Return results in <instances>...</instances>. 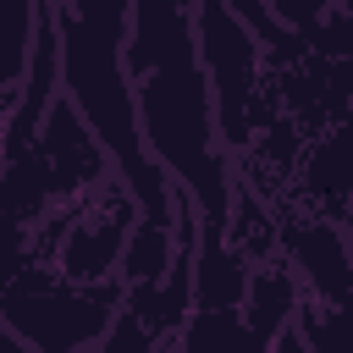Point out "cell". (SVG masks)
I'll return each mask as SVG.
<instances>
[{
  "instance_id": "cell-5",
  "label": "cell",
  "mask_w": 353,
  "mask_h": 353,
  "mask_svg": "<svg viewBox=\"0 0 353 353\" xmlns=\"http://www.w3.org/2000/svg\"><path fill=\"white\" fill-rule=\"evenodd\" d=\"M303 309V292H298V270L287 265H254L248 270V292H243V320L254 331V342H276V331L287 320H298Z\"/></svg>"
},
{
  "instance_id": "cell-8",
  "label": "cell",
  "mask_w": 353,
  "mask_h": 353,
  "mask_svg": "<svg viewBox=\"0 0 353 353\" xmlns=\"http://www.w3.org/2000/svg\"><path fill=\"white\" fill-rule=\"evenodd\" d=\"M347 243H353V237H347Z\"/></svg>"
},
{
  "instance_id": "cell-4",
  "label": "cell",
  "mask_w": 353,
  "mask_h": 353,
  "mask_svg": "<svg viewBox=\"0 0 353 353\" xmlns=\"http://www.w3.org/2000/svg\"><path fill=\"white\" fill-rule=\"evenodd\" d=\"M193 33H199V61H204L210 94H215V127H221L226 149H243L254 83H259V44L226 0H193Z\"/></svg>"
},
{
  "instance_id": "cell-3",
  "label": "cell",
  "mask_w": 353,
  "mask_h": 353,
  "mask_svg": "<svg viewBox=\"0 0 353 353\" xmlns=\"http://www.w3.org/2000/svg\"><path fill=\"white\" fill-rule=\"evenodd\" d=\"M121 292L127 281H72L61 270L44 276L39 265H22L0 287V325L22 347H83L105 336Z\"/></svg>"
},
{
  "instance_id": "cell-6",
  "label": "cell",
  "mask_w": 353,
  "mask_h": 353,
  "mask_svg": "<svg viewBox=\"0 0 353 353\" xmlns=\"http://www.w3.org/2000/svg\"><path fill=\"white\" fill-rule=\"evenodd\" d=\"M33 22H39V0H0V94H11V83L28 72Z\"/></svg>"
},
{
  "instance_id": "cell-2",
  "label": "cell",
  "mask_w": 353,
  "mask_h": 353,
  "mask_svg": "<svg viewBox=\"0 0 353 353\" xmlns=\"http://www.w3.org/2000/svg\"><path fill=\"white\" fill-rule=\"evenodd\" d=\"M127 17H132V0H55L61 94L83 110V121L105 143L110 171L121 176V188L138 204V221L171 226L176 204H182V188L165 176V165L149 154V143L138 132L132 83H127V66H121Z\"/></svg>"
},
{
  "instance_id": "cell-1",
  "label": "cell",
  "mask_w": 353,
  "mask_h": 353,
  "mask_svg": "<svg viewBox=\"0 0 353 353\" xmlns=\"http://www.w3.org/2000/svg\"><path fill=\"white\" fill-rule=\"evenodd\" d=\"M121 66L138 105V132L199 221L232 215V165L215 138V94L199 61L193 0H132Z\"/></svg>"
},
{
  "instance_id": "cell-7",
  "label": "cell",
  "mask_w": 353,
  "mask_h": 353,
  "mask_svg": "<svg viewBox=\"0 0 353 353\" xmlns=\"http://www.w3.org/2000/svg\"><path fill=\"white\" fill-rule=\"evenodd\" d=\"M331 0H270V17L287 28V33H309L320 17H325Z\"/></svg>"
}]
</instances>
